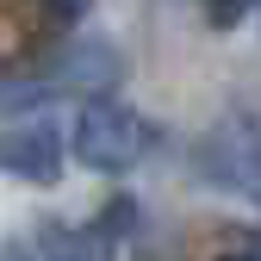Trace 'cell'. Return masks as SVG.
<instances>
[{
    "label": "cell",
    "mask_w": 261,
    "mask_h": 261,
    "mask_svg": "<svg viewBox=\"0 0 261 261\" xmlns=\"http://www.w3.org/2000/svg\"><path fill=\"white\" fill-rule=\"evenodd\" d=\"M87 7H93V0H44V13H50L56 25H75V19H87Z\"/></svg>",
    "instance_id": "cell-5"
},
{
    "label": "cell",
    "mask_w": 261,
    "mask_h": 261,
    "mask_svg": "<svg viewBox=\"0 0 261 261\" xmlns=\"http://www.w3.org/2000/svg\"><path fill=\"white\" fill-rule=\"evenodd\" d=\"M224 249H237V255H261V230H230V237H224Z\"/></svg>",
    "instance_id": "cell-6"
},
{
    "label": "cell",
    "mask_w": 261,
    "mask_h": 261,
    "mask_svg": "<svg viewBox=\"0 0 261 261\" xmlns=\"http://www.w3.org/2000/svg\"><path fill=\"white\" fill-rule=\"evenodd\" d=\"M0 162L19 174V180H56L62 174V137H56V124H38V118H25L13 124L7 137H0Z\"/></svg>",
    "instance_id": "cell-4"
},
{
    "label": "cell",
    "mask_w": 261,
    "mask_h": 261,
    "mask_svg": "<svg viewBox=\"0 0 261 261\" xmlns=\"http://www.w3.org/2000/svg\"><path fill=\"white\" fill-rule=\"evenodd\" d=\"M118 75H124V56H118L106 38H81V44H69V50H56V56L44 62L38 81L13 75V81H7V112L25 118L31 100H56V93H81V100H93V93H112Z\"/></svg>",
    "instance_id": "cell-1"
},
{
    "label": "cell",
    "mask_w": 261,
    "mask_h": 261,
    "mask_svg": "<svg viewBox=\"0 0 261 261\" xmlns=\"http://www.w3.org/2000/svg\"><path fill=\"white\" fill-rule=\"evenodd\" d=\"M193 168H199L212 187L243 193V199L261 205V112H224L199 137Z\"/></svg>",
    "instance_id": "cell-3"
},
{
    "label": "cell",
    "mask_w": 261,
    "mask_h": 261,
    "mask_svg": "<svg viewBox=\"0 0 261 261\" xmlns=\"http://www.w3.org/2000/svg\"><path fill=\"white\" fill-rule=\"evenodd\" d=\"M75 162L93 174H124L137 168L149 155V118L130 112L124 100H106V93H93L81 100V118H75V137H69Z\"/></svg>",
    "instance_id": "cell-2"
}]
</instances>
